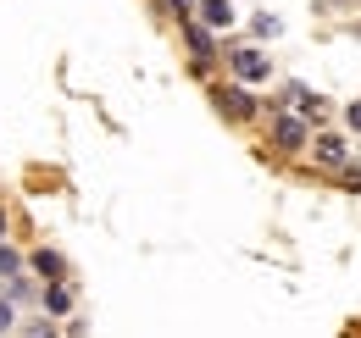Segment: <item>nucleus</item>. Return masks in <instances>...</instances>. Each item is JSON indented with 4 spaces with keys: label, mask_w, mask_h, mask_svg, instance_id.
Segmentation results:
<instances>
[{
    "label": "nucleus",
    "mask_w": 361,
    "mask_h": 338,
    "mask_svg": "<svg viewBox=\"0 0 361 338\" xmlns=\"http://www.w3.org/2000/svg\"><path fill=\"white\" fill-rule=\"evenodd\" d=\"M356 189H361V183H356Z\"/></svg>",
    "instance_id": "obj_14"
},
{
    "label": "nucleus",
    "mask_w": 361,
    "mask_h": 338,
    "mask_svg": "<svg viewBox=\"0 0 361 338\" xmlns=\"http://www.w3.org/2000/svg\"><path fill=\"white\" fill-rule=\"evenodd\" d=\"M23 266H28V255H17L11 244H0V277H11V283H17V277H23Z\"/></svg>",
    "instance_id": "obj_9"
},
{
    "label": "nucleus",
    "mask_w": 361,
    "mask_h": 338,
    "mask_svg": "<svg viewBox=\"0 0 361 338\" xmlns=\"http://www.w3.org/2000/svg\"><path fill=\"white\" fill-rule=\"evenodd\" d=\"M200 28H233V0H200Z\"/></svg>",
    "instance_id": "obj_7"
},
{
    "label": "nucleus",
    "mask_w": 361,
    "mask_h": 338,
    "mask_svg": "<svg viewBox=\"0 0 361 338\" xmlns=\"http://www.w3.org/2000/svg\"><path fill=\"white\" fill-rule=\"evenodd\" d=\"M217 106H223L228 117H256V100H250V89H217Z\"/></svg>",
    "instance_id": "obj_6"
},
{
    "label": "nucleus",
    "mask_w": 361,
    "mask_h": 338,
    "mask_svg": "<svg viewBox=\"0 0 361 338\" xmlns=\"http://www.w3.org/2000/svg\"><path fill=\"white\" fill-rule=\"evenodd\" d=\"M272 144H278L283 156L306 150V144H312V123H306L300 111H278V123H272Z\"/></svg>",
    "instance_id": "obj_2"
},
{
    "label": "nucleus",
    "mask_w": 361,
    "mask_h": 338,
    "mask_svg": "<svg viewBox=\"0 0 361 338\" xmlns=\"http://www.w3.org/2000/svg\"><path fill=\"white\" fill-rule=\"evenodd\" d=\"M189 50H195V61H206V56L217 50V39H212V28H200V23H189Z\"/></svg>",
    "instance_id": "obj_8"
},
{
    "label": "nucleus",
    "mask_w": 361,
    "mask_h": 338,
    "mask_svg": "<svg viewBox=\"0 0 361 338\" xmlns=\"http://www.w3.org/2000/svg\"><path fill=\"white\" fill-rule=\"evenodd\" d=\"M0 244H6V211H0Z\"/></svg>",
    "instance_id": "obj_13"
},
{
    "label": "nucleus",
    "mask_w": 361,
    "mask_h": 338,
    "mask_svg": "<svg viewBox=\"0 0 361 338\" xmlns=\"http://www.w3.org/2000/svg\"><path fill=\"white\" fill-rule=\"evenodd\" d=\"M228 67H233V84H239V89L267 84V78H272L267 50H256V44H233V50H228Z\"/></svg>",
    "instance_id": "obj_1"
},
{
    "label": "nucleus",
    "mask_w": 361,
    "mask_h": 338,
    "mask_svg": "<svg viewBox=\"0 0 361 338\" xmlns=\"http://www.w3.org/2000/svg\"><path fill=\"white\" fill-rule=\"evenodd\" d=\"M39 311L45 316H73V289L67 283H45L39 289Z\"/></svg>",
    "instance_id": "obj_4"
},
{
    "label": "nucleus",
    "mask_w": 361,
    "mask_h": 338,
    "mask_svg": "<svg viewBox=\"0 0 361 338\" xmlns=\"http://www.w3.org/2000/svg\"><path fill=\"white\" fill-rule=\"evenodd\" d=\"M312 156L334 172H350V144H345V127H322L312 139Z\"/></svg>",
    "instance_id": "obj_3"
},
{
    "label": "nucleus",
    "mask_w": 361,
    "mask_h": 338,
    "mask_svg": "<svg viewBox=\"0 0 361 338\" xmlns=\"http://www.w3.org/2000/svg\"><path fill=\"white\" fill-rule=\"evenodd\" d=\"M250 34H256V39H278V34H283V23H278L272 11H256V17H250Z\"/></svg>",
    "instance_id": "obj_10"
},
{
    "label": "nucleus",
    "mask_w": 361,
    "mask_h": 338,
    "mask_svg": "<svg viewBox=\"0 0 361 338\" xmlns=\"http://www.w3.org/2000/svg\"><path fill=\"white\" fill-rule=\"evenodd\" d=\"M345 127H350V133H361V100H350V106H345Z\"/></svg>",
    "instance_id": "obj_11"
},
{
    "label": "nucleus",
    "mask_w": 361,
    "mask_h": 338,
    "mask_svg": "<svg viewBox=\"0 0 361 338\" xmlns=\"http://www.w3.org/2000/svg\"><path fill=\"white\" fill-rule=\"evenodd\" d=\"M11 322H17V311H11V299H0V333H6Z\"/></svg>",
    "instance_id": "obj_12"
},
{
    "label": "nucleus",
    "mask_w": 361,
    "mask_h": 338,
    "mask_svg": "<svg viewBox=\"0 0 361 338\" xmlns=\"http://www.w3.org/2000/svg\"><path fill=\"white\" fill-rule=\"evenodd\" d=\"M28 261H34V272H39L45 283H67V261H61V250H34Z\"/></svg>",
    "instance_id": "obj_5"
}]
</instances>
